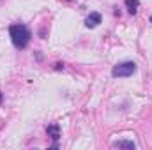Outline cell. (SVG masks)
I'll use <instances>...</instances> for the list:
<instances>
[{"label":"cell","instance_id":"1","mask_svg":"<svg viewBox=\"0 0 152 150\" xmlns=\"http://www.w3.org/2000/svg\"><path fill=\"white\" fill-rule=\"evenodd\" d=\"M9 36H11L12 44H14L16 48H20V50L27 48L28 41H30V37H32V36H30V30H28L23 23L11 25V27H9Z\"/></svg>","mask_w":152,"mask_h":150},{"label":"cell","instance_id":"2","mask_svg":"<svg viewBox=\"0 0 152 150\" xmlns=\"http://www.w3.org/2000/svg\"><path fill=\"white\" fill-rule=\"evenodd\" d=\"M134 73H136V64L134 62H120L112 69L113 78H127V76H133Z\"/></svg>","mask_w":152,"mask_h":150},{"label":"cell","instance_id":"3","mask_svg":"<svg viewBox=\"0 0 152 150\" xmlns=\"http://www.w3.org/2000/svg\"><path fill=\"white\" fill-rule=\"evenodd\" d=\"M103 21V16L99 14V12H90L88 16H87V21H85V25L88 27V28H96L99 23Z\"/></svg>","mask_w":152,"mask_h":150},{"label":"cell","instance_id":"4","mask_svg":"<svg viewBox=\"0 0 152 150\" xmlns=\"http://www.w3.org/2000/svg\"><path fill=\"white\" fill-rule=\"evenodd\" d=\"M46 133H48V136H50L53 141L60 140V127H58V124H51V125H48V127H46Z\"/></svg>","mask_w":152,"mask_h":150},{"label":"cell","instance_id":"5","mask_svg":"<svg viewBox=\"0 0 152 150\" xmlns=\"http://www.w3.org/2000/svg\"><path fill=\"white\" fill-rule=\"evenodd\" d=\"M113 147H115V149H126V150H134V149H136L134 141H129V140H120V141H115Z\"/></svg>","mask_w":152,"mask_h":150},{"label":"cell","instance_id":"6","mask_svg":"<svg viewBox=\"0 0 152 150\" xmlns=\"http://www.w3.org/2000/svg\"><path fill=\"white\" fill-rule=\"evenodd\" d=\"M138 5H140V2H138V0H126V7H127L129 14H136Z\"/></svg>","mask_w":152,"mask_h":150},{"label":"cell","instance_id":"7","mask_svg":"<svg viewBox=\"0 0 152 150\" xmlns=\"http://www.w3.org/2000/svg\"><path fill=\"white\" fill-rule=\"evenodd\" d=\"M53 69H55V71H62V69H64V64H60V62H57V64L53 66Z\"/></svg>","mask_w":152,"mask_h":150},{"label":"cell","instance_id":"8","mask_svg":"<svg viewBox=\"0 0 152 150\" xmlns=\"http://www.w3.org/2000/svg\"><path fill=\"white\" fill-rule=\"evenodd\" d=\"M0 103H2V92H0Z\"/></svg>","mask_w":152,"mask_h":150},{"label":"cell","instance_id":"9","mask_svg":"<svg viewBox=\"0 0 152 150\" xmlns=\"http://www.w3.org/2000/svg\"><path fill=\"white\" fill-rule=\"evenodd\" d=\"M151 23H152V16H151Z\"/></svg>","mask_w":152,"mask_h":150}]
</instances>
